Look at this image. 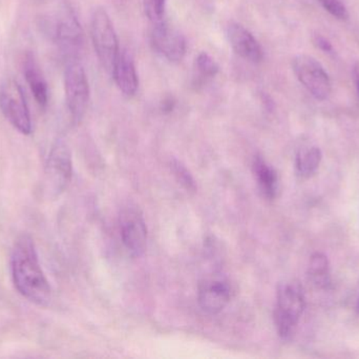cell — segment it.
I'll list each match as a JSON object with an SVG mask.
<instances>
[{
    "mask_svg": "<svg viewBox=\"0 0 359 359\" xmlns=\"http://www.w3.org/2000/svg\"><path fill=\"white\" fill-rule=\"evenodd\" d=\"M15 288L23 297L38 306L50 303L52 289L42 271L33 238L22 234L17 238L11 256Z\"/></svg>",
    "mask_w": 359,
    "mask_h": 359,
    "instance_id": "cell-1",
    "label": "cell"
},
{
    "mask_svg": "<svg viewBox=\"0 0 359 359\" xmlns=\"http://www.w3.org/2000/svg\"><path fill=\"white\" fill-rule=\"evenodd\" d=\"M306 307L305 294L299 282L280 284L276 292L274 324L280 339L290 341Z\"/></svg>",
    "mask_w": 359,
    "mask_h": 359,
    "instance_id": "cell-2",
    "label": "cell"
},
{
    "mask_svg": "<svg viewBox=\"0 0 359 359\" xmlns=\"http://www.w3.org/2000/svg\"><path fill=\"white\" fill-rule=\"evenodd\" d=\"M90 34L101 65L105 71L111 74L120 48L117 34L105 8H98L93 13Z\"/></svg>",
    "mask_w": 359,
    "mask_h": 359,
    "instance_id": "cell-3",
    "label": "cell"
},
{
    "mask_svg": "<svg viewBox=\"0 0 359 359\" xmlns=\"http://www.w3.org/2000/svg\"><path fill=\"white\" fill-rule=\"evenodd\" d=\"M0 110L6 119L23 135L32 133V119L27 99L18 82L12 78L0 86Z\"/></svg>",
    "mask_w": 359,
    "mask_h": 359,
    "instance_id": "cell-4",
    "label": "cell"
},
{
    "mask_svg": "<svg viewBox=\"0 0 359 359\" xmlns=\"http://www.w3.org/2000/svg\"><path fill=\"white\" fill-rule=\"evenodd\" d=\"M65 92L72 120L79 124L88 110L90 84L84 67L78 61H69L65 72Z\"/></svg>",
    "mask_w": 359,
    "mask_h": 359,
    "instance_id": "cell-5",
    "label": "cell"
},
{
    "mask_svg": "<svg viewBox=\"0 0 359 359\" xmlns=\"http://www.w3.org/2000/svg\"><path fill=\"white\" fill-rule=\"evenodd\" d=\"M73 162L72 154L67 143L56 141L50 150L46 166V190L50 196L60 195L72 179Z\"/></svg>",
    "mask_w": 359,
    "mask_h": 359,
    "instance_id": "cell-6",
    "label": "cell"
},
{
    "mask_svg": "<svg viewBox=\"0 0 359 359\" xmlns=\"http://www.w3.org/2000/svg\"><path fill=\"white\" fill-rule=\"evenodd\" d=\"M297 79L318 100H325L331 94V81L323 65L313 57L299 55L292 61Z\"/></svg>",
    "mask_w": 359,
    "mask_h": 359,
    "instance_id": "cell-7",
    "label": "cell"
},
{
    "mask_svg": "<svg viewBox=\"0 0 359 359\" xmlns=\"http://www.w3.org/2000/svg\"><path fill=\"white\" fill-rule=\"evenodd\" d=\"M120 234L126 248L134 256H141L147 250V227L142 213L137 208H126L120 216Z\"/></svg>",
    "mask_w": 359,
    "mask_h": 359,
    "instance_id": "cell-8",
    "label": "cell"
},
{
    "mask_svg": "<svg viewBox=\"0 0 359 359\" xmlns=\"http://www.w3.org/2000/svg\"><path fill=\"white\" fill-rule=\"evenodd\" d=\"M151 44L158 53L172 63L181 61L187 50L184 36L164 20L154 25Z\"/></svg>",
    "mask_w": 359,
    "mask_h": 359,
    "instance_id": "cell-9",
    "label": "cell"
},
{
    "mask_svg": "<svg viewBox=\"0 0 359 359\" xmlns=\"http://www.w3.org/2000/svg\"><path fill=\"white\" fill-rule=\"evenodd\" d=\"M230 287L222 278H207L198 286V305L203 311L217 314L223 311L230 301Z\"/></svg>",
    "mask_w": 359,
    "mask_h": 359,
    "instance_id": "cell-10",
    "label": "cell"
},
{
    "mask_svg": "<svg viewBox=\"0 0 359 359\" xmlns=\"http://www.w3.org/2000/svg\"><path fill=\"white\" fill-rule=\"evenodd\" d=\"M54 38L61 50L69 56L73 57L81 48L83 32L72 11H65L59 15L54 27Z\"/></svg>",
    "mask_w": 359,
    "mask_h": 359,
    "instance_id": "cell-11",
    "label": "cell"
},
{
    "mask_svg": "<svg viewBox=\"0 0 359 359\" xmlns=\"http://www.w3.org/2000/svg\"><path fill=\"white\" fill-rule=\"evenodd\" d=\"M228 39L232 50L249 63H259L263 60V50L257 38L240 23L228 27Z\"/></svg>",
    "mask_w": 359,
    "mask_h": 359,
    "instance_id": "cell-12",
    "label": "cell"
},
{
    "mask_svg": "<svg viewBox=\"0 0 359 359\" xmlns=\"http://www.w3.org/2000/svg\"><path fill=\"white\" fill-rule=\"evenodd\" d=\"M118 89L126 96H134L138 90L139 78L132 56L126 51L120 50L111 71Z\"/></svg>",
    "mask_w": 359,
    "mask_h": 359,
    "instance_id": "cell-13",
    "label": "cell"
},
{
    "mask_svg": "<svg viewBox=\"0 0 359 359\" xmlns=\"http://www.w3.org/2000/svg\"><path fill=\"white\" fill-rule=\"evenodd\" d=\"M23 74L27 86L35 98L36 103L41 107H46L48 101V88L46 78L33 55L27 54L23 63Z\"/></svg>",
    "mask_w": 359,
    "mask_h": 359,
    "instance_id": "cell-14",
    "label": "cell"
},
{
    "mask_svg": "<svg viewBox=\"0 0 359 359\" xmlns=\"http://www.w3.org/2000/svg\"><path fill=\"white\" fill-rule=\"evenodd\" d=\"M253 173L263 195L268 200H274L278 196L280 189V181L276 171L263 158L257 156L253 162Z\"/></svg>",
    "mask_w": 359,
    "mask_h": 359,
    "instance_id": "cell-15",
    "label": "cell"
},
{
    "mask_svg": "<svg viewBox=\"0 0 359 359\" xmlns=\"http://www.w3.org/2000/svg\"><path fill=\"white\" fill-rule=\"evenodd\" d=\"M308 276L314 286L320 289H329L332 284L331 280L330 261L324 253L316 252L310 257L308 266Z\"/></svg>",
    "mask_w": 359,
    "mask_h": 359,
    "instance_id": "cell-16",
    "label": "cell"
},
{
    "mask_svg": "<svg viewBox=\"0 0 359 359\" xmlns=\"http://www.w3.org/2000/svg\"><path fill=\"white\" fill-rule=\"evenodd\" d=\"M323 153L320 148L310 147L302 149L297 155V171L299 176L309 178L316 174L320 168Z\"/></svg>",
    "mask_w": 359,
    "mask_h": 359,
    "instance_id": "cell-17",
    "label": "cell"
},
{
    "mask_svg": "<svg viewBox=\"0 0 359 359\" xmlns=\"http://www.w3.org/2000/svg\"><path fill=\"white\" fill-rule=\"evenodd\" d=\"M194 70H196L194 86H200L219 73V65L207 53L202 52L198 55L194 61Z\"/></svg>",
    "mask_w": 359,
    "mask_h": 359,
    "instance_id": "cell-18",
    "label": "cell"
},
{
    "mask_svg": "<svg viewBox=\"0 0 359 359\" xmlns=\"http://www.w3.org/2000/svg\"><path fill=\"white\" fill-rule=\"evenodd\" d=\"M170 166H172V172H174L175 176L178 179L179 183L187 191H196V183H194V177L190 174L187 168L182 162H178V160H172L170 162Z\"/></svg>",
    "mask_w": 359,
    "mask_h": 359,
    "instance_id": "cell-19",
    "label": "cell"
},
{
    "mask_svg": "<svg viewBox=\"0 0 359 359\" xmlns=\"http://www.w3.org/2000/svg\"><path fill=\"white\" fill-rule=\"evenodd\" d=\"M166 0H144V11L149 20L157 25L164 20Z\"/></svg>",
    "mask_w": 359,
    "mask_h": 359,
    "instance_id": "cell-20",
    "label": "cell"
},
{
    "mask_svg": "<svg viewBox=\"0 0 359 359\" xmlns=\"http://www.w3.org/2000/svg\"><path fill=\"white\" fill-rule=\"evenodd\" d=\"M318 1L324 6L325 10L328 11L337 18L346 20L349 17L347 8L341 0H318Z\"/></svg>",
    "mask_w": 359,
    "mask_h": 359,
    "instance_id": "cell-21",
    "label": "cell"
},
{
    "mask_svg": "<svg viewBox=\"0 0 359 359\" xmlns=\"http://www.w3.org/2000/svg\"><path fill=\"white\" fill-rule=\"evenodd\" d=\"M314 44L318 48H320V50L324 51L326 53H331L333 51L332 44L329 40H327L326 38L323 37L320 35H316L314 37Z\"/></svg>",
    "mask_w": 359,
    "mask_h": 359,
    "instance_id": "cell-22",
    "label": "cell"
},
{
    "mask_svg": "<svg viewBox=\"0 0 359 359\" xmlns=\"http://www.w3.org/2000/svg\"><path fill=\"white\" fill-rule=\"evenodd\" d=\"M174 105L175 103L172 99H168V100L164 101L163 105H162V109L166 112L172 111V107H174Z\"/></svg>",
    "mask_w": 359,
    "mask_h": 359,
    "instance_id": "cell-23",
    "label": "cell"
},
{
    "mask_svg": "<svg viewBox=\"0 0 359 359\" xmlns=\"http://www.w3.org/2000/svg\"><path fill=\"white\" fill-rule=\"evenodd\" d=\"M358 94H359V76L358 77Z\"/></svg>",
    "mask_w": 359,
    "mask_h": 359,
    "instance_id": "cell-24",
    "label": "cell"
},
{
    "mask_svg": "<svg viewBox=\"0 0 359 359\" xmlns=\"http://www.w3.org/2000/svg\"><path fill=\"white\" fill-rule=\"evenodd\" d=\"M358 309H359V301H358Z\"/></svg>",
    "mask_w": 359,
    "mask_h": 359,
    "instance_id": "cell-25",
    "label": "cell"
}]
</instances>
